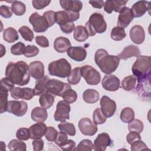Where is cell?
Here are the masks:
<instances>
[{"instance_id":"e7e4bbea","label":"cell","mask_w":151,"mask_h":151,"mask_svg":"<svg viewBox=\"0 0 151 151\" xmlns=\"http://www.w3.org/2000/svg\"><path fill=\"white\" fill-rule=\"evenodd\" d=\"M88 2L93 7L98 9L101 8L104 5V2L103 1H89Z\"/></svg>"},{"instance_id":"484cf974","label":"cell","mask_w":151,"mask_h":151,"mask_svg":"<svg viewBox=\"0 0 151 151\" xmlns=\"http://www.w3.org/2000/svg\"><path fill=\"white\" fill-rule=\"evenodd\" d=\"M70 40L64 37L57 38L54 42V48L55 50L60 53H64L67 51L68 48L71 47Z\"/></svg>"},{"instance_id":"11a10c76","label":"cell","mask_w":151,"mask_h":151,"mask_svg":"<svg viewBox=\"0 0 151 151\" xmlns=\"http://www.w3.org/2000/svg\"><path fill=\"white\" fill-rule=\"evenodd\" d=\"M68 140V137L65 133L60 131L58 133L57 136L55 140V143L59 147L63 145Z\"/></svg>"},{"instance_id":"9f6ffc18","label":"cell","mask_w":151,"mask_h":151,"mask_svg":"<svg viewBox=\"0 0 151 151\" xmlns=\"http://www.w3.org/2000/svg\"><path fill=\"white\" fill-rule=\"evenodd\" d=\"M51 2V1L47 0H33L32 4L33 7L36 9H41L48 6Z\"/></svg>"},{"instance_id":"f546056e","label":"cell","mask_w":151,"mask_h":151,"mask_svg":"<svg viewBox=\"0 0 151 151\" xmlns=\"http://www.w3.org/2000/svg\"><path fill=\"white\" fill-rule=\"evenodd\" d=\"M55 96L48 92H46L40 96L39 103L41 107L48 109L50 108L54 104Z\"/></svg>"},{"instance_id":"52a82bcc","label":"cell","mask_w":151,"mask_h":151,"mask_svg":"<svg viewBox=\"0 0 151 151\" xmlns=\"http://www.w3.org/2000/svg\"><path fill=\"white\" fill-rule=\"evenodd\" d=\"M71 87L70 84L62 82L56 79H49L47 84V92L54 96L62 97L63 94Z\"/></svg>"},{"instance_id":"6f0895ef","label":"cell","mask_w":151,"mask_h":151,"mask_svg":"<svg viewBox=\"0 0 151 151\" xmlns=\"http://www.w3.org/2000/svg\"><path fill=\"white\" fill-rule=\"evenodd\" d=\"M0 15L5 18H9L11 17L12 15L11 8L6 5H1L0 6Z\"/></svg>"},{"instance_id":"836d02e7","label":"cell","mask_w":151,"mask_h":151,"mask_svg":"<svg viewBox=\"0 0 151 151\" xmlns=\"http://www.w3.org/2000/svg\"><path fill=\"white\" fill-rule=\"evenodd\" d=\"M81 78V68L76 67L71 71L70 75L67 77V81L70 84L76 85L80 82Z\"/></svg>"},{"instance_id":"7402d4cb","label":"cell","mask_w":151,"mask_h":151,"mask_svg":"<svg viewBox=\"0 0 151 151\" xmlns=\"http://www.w3.org/2000/svg\"><path fill=\"white\" fill-rule=\"evenodd\" d=\"M150 2L146 1H139L135 2L131 8L134 17L139 18L143 16L150 9Z\"/></svg>"},{"instance_id":"277c9868","label":"cell","mask_w":151,"mask_h":151,"mask_svg":"<svg viewBox=\"0 0 151 151\" xmlns=\"http://www.w3.org/2000/svg\"><path fill=\"white\" fill-rule=\"evenodd\" d=\"M151 58L150 56L139 55L132 67L133 76L137 79L150 74Z\"/></svg>"},{"instance_id":"44dd1931","label":"cell","mask_w":151,"mask_h":151,"mask_svg":"<svg viewBox=\"0 0 151 151\" xmlns=\"http://www.w3.org/2000/svg\"><path fill=\"white\" fill-rule=\"evenodd\" d=\"M68 56L76 61H83L87 56L86 49L82 47H70L67 50Z\"/></svg>"},{"instance_id":"680465c9","label":"cell","mask_w":151,"mask_h":151,"mask_svg":"<svg viewBox=\"0 0 151 151\" xmlns=\"http://www.w3.org/2000/svg\"><path fill=\"white\" fill-rule=\"evenodd\" d=\"M139 140H141V136L139 133L136 132H130L126 136V140L130 145Z\"/></svg>"},{"instance_id":"7bdbcfd3","label":"cell","mask_w":151,"mask_h":151,"mask_svg":"<svg viewBox=\"0 0 151 151\" xmlns=\"http://www.w3.org/2000/svg\"><path fill=\"white\" fill-rule=\"evenodd\" d=\"M128 129L130 132H136L139 133H142L143 130V122L139 119H133L129 123Z\"/></svg>"},{"instance_id":"30bf717a","label":"cell","mask_w":151,"mask_h":151,"mask_svg":"<svg viewBox=\"0 0 151 151\" xmlns=\"http://www.w3.org/2000/svg\"><path fill=\"white\" fill-rule=\"evenodd\" d=\"M27 110V103L23 100H10L8 102L6 111L16 116L21 117L25 115Z\"/></svg>"},{"instance_id":"816d5d0a","label":"cell","mask_w":151,"mask_h":151,"mask_svg":"<svg viewBox=\"0 0 151 151\" xmlns=\"http://www.w3.org/2000/svg\"><path fill=\"white\" fill-rule=\"evenodd\" d=\"M131 150L132 151H140L145 150H149L147 145L141 140L135 141L131 144Z\"/></svg>"},{"instance_id":"603a6c76","label":"cell","mask_w":151,"mask_h":151,"mask_svg":"<svg viewBox=\"0 0 151 151\" xmlns=\"http://www.w3.org/2000/svg\"><path fill=\"white\" fill-rule=\"evenodd\" d=\"M60 4L65 11L79 12L83 8L81 1L78 0H60Z\"/></svg>"},{"instance_id":"db71d44e","label":"cell","mask_w":151,"mask_h":151,"mask_svg":"<svg viewBox=\"0 0 151 151\" xmlns=\"http://www.w3.org/2000/svg\"><path fill=\"white\" fill-rule=\"evenodd\" d=\"M42 16L47 20L50 27L54 25L55 23V12L53 11H48L45 12Z\"/></svg>"},{"instance_id":"60d3db41","label":"cell","mask_w":151,"mask_h":151,"mask_svg":"<svg viewBox=\"0 0 151 151\" xmlns=\"http://www.w3.org/2000/svg\"><path fill=\"white\" fill-rule=\"evenodd\" d=\"M70 21L69 15L67 11H59L55 12V22L60 26Z\"/></svg>"},{"instance_id":"8d00e7d4","label":"cell","mask_w":151,"mask_h":151,"mask_svg":"<svg viewBox=\"0 0 151 151\" xmlns=\"http://www.w3.org/2000/svg\"><path fill=\"white\" fill-rule=\"evenodd\" d=\"M8 147L11 151H25L27 150L26 144L19 139L11 140L8 145Z\"/></svg>"},{"instance_id":"681fc988","label":"cell","mask_w":151,"mask_h":151,"mask_svg":"<svg viewBox=\"0 0 151 151\" xmlns=\"http://www.w3.org/2000/svg\"><path fill=\"white\" fill-rule=\"evenodd\" d=\"M25 44L22 42H18L11 47V52L15 55H20L23 54L25 49Z\"/></svg>"},{"instance_id":"91938a15","label":"cell","mask_w":151,"mask_h":151,"mask_svg":"<svg viewBox=\"0 0 151 151\" xmlns=\"http://www.w3.org/2000/svg\"><path fill=\"white\" fill-rule=\"evenodd\" d=\"M60 27L61 31L65 34H70L75 29V25L74 23L70 21L67 22L64 24L60 25Z\"/></svg>"},{"instance_id":"6da1fadb","label":"cell","mask_w":151,"mask_h":151,"mask_svg":"<svg viewBox=\"0 0 151 151\" xmlns=\"http://www.w3.org/2000/svg\"><path fill=\"white\" fill-rule=\"evenodd\" d=\"M5 76L14 84L19 86L27 85L30 80L28 65L23 61L9 63L5 69Z\"/></svg>"},{"instance_id":"f1b7e54d","label":"cell","mask_w":151,"mask_h":151,"mask_svg":"<svg viewBox=\"0 0 151 151\" xmlns=\"http://www.w3.org/2000/svg\"><path fill=\"white\" fill-rule=\"evenodd\" d=\"M100 94L99 92L94 89H87L83 94V100L87 103H94L99 101Z\"/></svg>"},{"instance_id":"ee69618b","label":"cell","mask_w":151,"mask_h":151,"mask_svg":"<svg viewBox=\"0 0 151 151\" xmlns=\"http://www.w3.org/2000/svg\"><path fill=\"white\" fill-rule=\"evenodd\" d=\"M93 149V144L89 139H84L81 140L76 147V150L77 151H91Z\"/></svg>"},{"instance_id":"3957f363","label":"cell","mask_w":151,"mask_h":151,"mask_svg":"<svg viewBox=\"0 0 151 151\" xmlns=\"http://www.w3.org/2000/svg\"><path fill=\"white\" fill-rule=\"evenodd\" d=\"M86 29L88 36H94L96 33L102 34L106 31L107 24L102 14L94 12L91 15L86 24Z\"/></svg>"},{"instance_id":"d6986e66","label":"cell","mask_w":151,"mask_h":151,"mask_svg":"<svg viewBox=\"0 0 151 151\" xmlns=\"http://www.w3.org/2000/svg\"><path fill=\"white\" fill-rule=\"evenodd\" d=\"M30 76L35 79H40L44 76V65L40 61H35L31 63L29 65Z\"/></svg>"},{"instance_id":"f5cc1de1","label":"cell","mask_w":151,"mask_h":151,"mask_svg":"<svg viewBox=\"0 0 151 151\" xmlns=\"http://www.w3.org/2000/svg\"><path fill=\"white\" fill-rule=\"evenodd\" d=\"M14 84L11 82L7 77H4L1 80V90L6 91H11L14 87Z\"/></svg>"},{"instance_id":"4316f807","label":"cell","mask_w":151,"mask_h":151,"mask_svg":"<svg viewBox=\"0 0 151 151\" xmlns=\"http://www.w3.org/2000/svg\"><path fill=\"white\" fill-rule=\"evenodd\" d=\"M49 79L50 78L47 76H44L43 77L36 81L35 87L33 89L34 96H41L47 92V84Z\"/></svg>"},{"instance_id":"2e32d148","label":"cell","mask_w":151,"mask_h":151,"mask_svg":"<svg viewBox=\"0 0 151 151\" xmlns=\"http://www.w3.org/2000/svg\"><path fill=\"white\" fill-rule=\"evenodd\" d=\"M102 87L106 90L109 91H116L120 88V80L114 75H106L101 82Z\"/></svg>"},{"instance_id":"c3c4849f","label":"cell","mask_w":151,"mask_h":151,"mask_svg":"<svg viewBox=\"0 0 151 151\" xmlns=\"http://www.w3.org/2000/svg\"><path fill=\"white\" fill-rule=\"evenodd\" d=\"M16 137L21 140H28L30 139V132L29 129L25 127L19 128L16 133Z\"/></svg>"},{"instance_id":"03108f58","label":"cell","mask_w":151,"mask_h":151,"mask_svg":"<svg viewBox=\"0 0 151 151\" xmlns=\"http://www.w3.org/2000/svg\"><path fill=\"white\" fill-rule=\"evenodd\" d=\"M1 57H2L3 55L5 54V51H6V50H5V48L4 47V45L2 44L1 45Z\"/></svg>"},{"instance_id":"8fae6325","label":"cell","mask_w":151,"mask_h":151,"mask_svg":"<svg viewBox=\"0 0 151 151\" xmlns=\"http://www.w3.org/2000/svg\"><path fill=\"white\" fill-rule=\"evenodd\" d=\"M150 74L137 79V85L135 88L136 92L141 97H150Z\"/></svg>"},{"instance_id":"94428289","label":"cell","mask_w":151,"mask_h":151,"mask_svg":"<svg viewBox=\"0 0 151 151\" xmlns=\"http://www.w3.org/2000/svg\"><path fill=\"white\" fill-rule=\"evenodd\" d=\"M60 147L64 151L76 150V143L73 140L68 139V140Z\"/></svg>"},{"instance_id":"1f68e13d","label":"cell","mask_w":151,"mask_h":151,"mask_svg":"<svg viewBox=\"0 0 151 151\" xmlns=\"http://www.w3.org/2000/svg\"><path fill=\"white\" fill-rule=\"evenodd\" d=\"M19 37L17 31L12 27L6 28L3 32L4 40L8 43H12L18 40Z\"/></svg>"},{"instance_id":"4dcf8cb0","label":"cell","mask_w":151,"mask_h":151,"mask_svg":"<svg viewBox=\"0 0 151 151\" xmlns=\"http://www.w3.org/2000/svg\"><path fill=\"white\" fill-rule=\"evenodd\" d=\"M88 37L86 27L83 25L77 26L74 31V38L78 42L85 41Z\"/></svg>"},{"instance_id":"bcb514c9","label":"cell","mask_w":151,"mask_h":151,"mask_svg":"<svg viewBox=\"0 0 151 151\" xmlns=\"http://www.w3.org/2000/svg\"><path fill=\"white\" fill-rule=\"evenodd\" d=\"M63 99L64 101H67L68 103H73L77 100V93L72 90V88H70L67 90L62 96Z\"/></svg>"},{"instance_id":"6125c7cd","label":"cell","mask_w":151,"mask_h":151,"mask_svg":"<svg viewBox=\"0 0 151 151\" xmlns=\"http://www.w3.org/2000/svg\"><path fill=\"white\" fill-rule=\"evenodd\" d=\"M36 43L41 47L46 48L49 46L48 40L43 35H38L35 37Z\"/></svg>"},{"instance_id":"83f0119b","label":"cell","mask_w":151,"mask_h":151,"mask_svg":"<svg viewBox=\"0 0 151 151\" xmlns=\"http://www.w3.org/2000/svg\"><path fill=\"white\" fill-rule=\"evenodd\" d=\"M31 119L36 122H44L46 120L48 114L45 109L42 107H35L31 111Z\"/></svg>"},{"instance_id":"ba28073f","label":"cell","mask_w":151,"mask_h":151,"mask_svg":"<svg viewBox=\"0 0 151 151\" xmlns=\"http://www.w3.org/2000/svg\"><path fill=\"white\" fill-rule=\"evenodd\" d=\"M71 107L70 103L64 100H60L56 106V110L54 113V118L55 121L63 122L70 118Z\"/></svg>"},{"instance_id":"7a4b0ae2","label":"cell","mask_w":151,"mask_h":151,"mask_svg":"<svg viewBox=\"0 0 151 151\" xmlns=\"http://www.w3.org/2000/svg\"><path fill=\"white\" fill-rule=\"evenodd\" d=\"M94 61L103 73L110 74L118 67L120 58L116 55H109L104 49H99L95 53Z\"/></svg>"},{"instance_id":"ac0fdd59","label":"cell","mask_w":151,"mask_h":151,"mask_svg":"<svg viewBox=\"0 0 151 151\" xmlns=\"http://www.w3.org/2000/svg\"><path fill=\"white\" fill-rule=\"evenodd\" d=\"M130 37L133 42L137 45L143 42L145 38V33L143 28L139 25H135L130 30Z\"/></svg>"},{"instance_id":"be15d7a7","label":"cell","mask_w":151,"mask_h":151,"mask_svg":"<svg viewBox=\"0 0 151 151\" xmlns=\"http://www.w3.org/2000/svg\"><path fill=\"white\" fill-rule=\"evenodd\" d=\"M32 145L34 151H41L44 147V141L41 139H36L32 141Z\"/></svg>"},{"instance_id":"7c38bea8","label":"cell","mask_w":151,"mask_h":151,"mask_svg":"<svg viewBox=\"0 0 151 151\" xmlns=\"http://www.w3.org/2000/svg\"><path fill=\"white\" fill-rule=\"evenodd\" d=\"M78 128L80 132L85 136H92L97 132V125L88 117H84L79 120Z\"/></svg>"},{"instance_id":"f6af8a7d","label":"cell","mask_w":151,"mask_h":151,"mask_svg":"<svg viewBox=\"0 0 151 151\" xmlns=\"http://www.w3.org/2000/svg\"><path fill=\"white\" fill-rule=\"evenodd\" d=\"M8 93L3 90L0 89V113H3L6 111L8 105Z\"/></svg>"},{"instance_id":"d590c367","label":"cell","mask_w":151,"mask_h":151,"mask_svg":"<svg viewBox=\"0 0 151 151\" xmlns=\"http://www.w3.org/2000/svg\"><path fill=\"white\" fill-rule=\"evenodd\" d=\"M58 127L60 131L65 133L67 134H68L69 136H73L76 133V130L74 125L71 123L66 122H61L58 125Z\"/></svg>"},{"instance_id":"74e56055","label":"cell","mask_w":151,"mask_h":151,"mask_svg":"<svg viewBox=\"0 0 151 151\" xmlns=\"http://www.w3.org/2000/svg\"><path fill=\"white\" fill-rule=\"evenodd\" d=\"M126 36L124 29L120 27H114L111 31L110 37L114 41H121L123 40Z\"/></svg>"},{"instance_id":"5b68a950","label":"cell","mask_w":151,"mask_h":151,"mask_svg":"<svg viewBox=\"0 0 151 151\" xmlns=\"http://www.w3.org/2000/svg\"><path fill=\"white\" fill-rule=\"evenodd\" d=\"M48 70L51 76L60 78L68 77L72 71L71 64L65 58H61L50 63Z\"/></svg>"},{"instance_id":"b9f144b4","label":"cell","mask_w":151,"mask_h":151,"mask_svg":"<svg viewBox=\"0 0 151 151\" xmlns=\"http://www.w3.org/2000/svg\"><path fill=\"white\" fill-rule=\"evenodd\" d=\"M18 32L20 33L21 35L25 41H32L34 35L32 31L27 26H22L18 29Z\"/></svg>"},{"instance_id":"e575fe53","label":"cell","mask_w":151,"mask_h":151,"mask_svg":"<svg viewBox=\"0 0 151 151\" xmlns=\"http://www.w3.org/2000/svg\"><path fill=\"white\" fill-rule=\"evenodd\" d=\"M120 118L123 122L129 123L134 119V112L130 107H125L122 110Z\"/></svg>"},{"instance_id":"f907efd6","label":"cell","mask_w":151,"mask_h":151,"mask_svg":"<svg viewBox=\"0 0 151 151\" xmlns=\"http://www.w3.org/2000/svg\"><path fill=\"white\" fill-rule=\"evenodd\" d=\"M58 132L57 130L52 126H49L47 127L46 132L45 133V139L49 141V142H54L57 134H58Z\"/></svg>"},{"instance_id":"5bb4252c","label":"cell","mask_w":151,"mask_h":151,"mask_svg":"<svg viewBox=\"0 0 151 151\" xmlns=\"http://www.w3.org/2000/svg\"><path fill=\"white\" fill-rule=\"evenodd\" d=\"M10 94L13 99L16 100L21 99L29 100L34 96L33 89L28 87L20 88L19 87H14L10 91Z\"/></svg>"},{"instance_id":"d6a6232c","label":"cell","mask_w":151,"mask_h":151,"mask_svg":"<svg viewBox=\"0 0 151 151\" xmlns=\"http://www.w3.org/2000/svg\"><path fill=\"white\" fill-rule=\"evenodd\" d=\"M137 81V78L134 76H129L123 78L122 81V88L125 91H130L134 88Z\"/></svg>"},{"instance_id":"d4e9b609","label":"cell","mask_w":151,"mask_h":151,"mask_svg":"<svg viewBox=\"0 0 151 151\" xmlns=\"http://www.w3.org/2000/svg\"><path fill=\"white\" fill-rule=\"evenodd\" d=\"M140 54V51L137 46L134 45H129L126 47L117 57L120 59L126 60L133 57H137Z\"/></svg>"},{"instance_id":"ffe728a7","label":"cell","mask_w":151,"mask_h":151,"mask_svg":"<svg viewBox=\"0 0 151 151\" xmlns=\"http://www.w3.org/2000/svg\"><path fill=\"white\" fill-rule=\"evenodd\" d=\"M128 1H115L109 0L104 2V10L108 14H111L113 11L116 12L120 11L126 7V5Z\"/></svg>"},{"instance_id":"cb8c5ba5","label":"cell","mask_w":151,"mask_h":151,"mask_svg":"<svg viewBox=\"0 0 151 151\" xmlns=\"http://www.w3.org/2000/svg\"><path fill=\"white\" fill-rule=\"evenodd\" d=\"M47 126L43 122H37L31 125L29 128L30 139H41L45 133Z\"/></svg>"},{"instance_id":"9a60e30c","label":"cell","mask_w":151,"mask_h":151,"mask_svg":"<svg viewBox=\"0 0 151 151\" xmlns=\"http://www.w3.org/2000/svg\"><path fill=\"white\" fill-rule=\"evenodd\" d=\"M112 143L110 136L107 133L99 134L93 143V149L96 151H104L107 146H110Z\"/></svg>"},{"instance_id":"8992f818","label":"cell","mask_w":151,"mask_h":151,"mask_svg":"<svg viewBox=\"0 0 151 151\" xmlns=\"http://www.w3.org/2000/svg\"><path fill=\"white\" fill-rule=\"evenodd\" d=\"M81 76L84 78L86 83L91 86L97 85L101 80L99 72L89 65H86L81 67Z\"/></svg>"},{"instance_id":"7dc6e473","label":"cell","mask_w":151,"mask_h":151,"mask_svg":"<svg viewBox=\"0 0 151 151\" xmlns=\"http://www.w3.org/2000/svg\"><path fill=\"white\" fill-rule=\"evenodd\" d=\"M39 53V49L35 45H28L25 47L23 54L28 58L34 57Z\"/></svg>"},{"instance_id":"9c48e42d","label":"cell","mask_w":151,"mask_h":151,"mask_svg":"<svg viewBox=\"0 0 151 151\" xmlns=\"http://www.w3.org/2000/svg\"><path fill=\"white\" fill-rule=\"evenodd\" d=\"M29 22L32 25L33 30L36 32H43L50 27L45 18L38 14L34 12L29 18Z\"/></svg>"},{"instance_id":"4fadbf2b","label":"cell","mask_w":151,"mask_h":151,"mask_svg":"<svg viewBox=\"0 0 151 151\" xmlns=\"http://www.w3.org/2000/svg\"><path fill=\"white\" fill-rule=\"evenodd\" d=\"M101 110L106 117H111L116 110V102L106 96H103L100 99Z\"/></svg>"},{"instance_id":"f35d334b","label":"cell","mask_w":151,"mask_h":151,"mask_svg":"<svg viewBox=\"0 0 151 151\" xmlns=\"http://www.w3.org/2000/svg\"><path fill=\"white\" fill-rule=\"evenodd\" d=\"M11 9L15 15L17 16H21L25 12L26 6L22 2L14 1L11 4Z\"/></svg>"},{"instance_id":"ab89813d","label":"cell","mask_w":151,"mask_h":151,"mask_svg":"<svg viewBox=\"0 0 151 151\" xmlns=\"http://www.w3.org/2000/svg\"><path fill=\"white\" fill-rule=\"evenodd\" d=\"M107 117L104 114L101 109L97 108L93 112V122L95 124H102L106 121Z\"/></svg>"},{"instance_id":"e0dca14e","label":"cell","mask_w":151,"mask_h":151,"mask_svg":"<svg viewBox=\"0 0 151 151\" xmlns=\"http://www.w3.org/2000/svg\"><path fill=\"white\" fill-rule=\"evenodd\" d=\"M134 18L132 9L129 7L124 8L120 12L117 19V26L123 28L127 27Z\"/></svg>"}]
</instances>
